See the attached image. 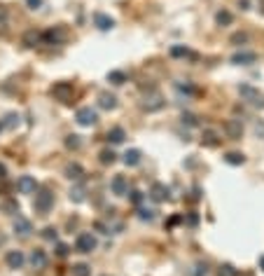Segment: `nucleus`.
<instances>
[{"label": "nucleus", "instance_id": "obj_44", "mask_svg": "<svg viewBox=\"0 0 264 276\" xmlns=\"http://www.w3.org/2000/svg\"><path fill=\"white\" fill-rule=\"evenodd\" d=\"M5 176H7V169H5V164H0V181H2Z\"/></svg>", "mask_w": 264, "mask_h": 276}, {"label": "nucleus", "instance_id": "obj_14", "mask_svg": "<svg viewBox=\"0 0 264 276\" xmlns=\"http://www.w3.org/2000/svg\"><path fill=\"white\" fill-rule=\"evenodd\" d=\"M31 265L35 267V269H44V267H47V253L40 251V248H35L31 253Z\"/></svg>", "mask_w": 264, "mask_h": 276}, {"label": "nucleus", "instance_id": "obj_30", "mask_svg": "<svg viewBox=\"0 0 264 276\" xmlns=\"http://www.w3.org/2000/svg\"><path fill=\"white\" fill-rule=\"evenodd\" d=\"M7 26H10V17H7V10H5V7H0V33L7 31Z\"/></svg>", "mask_w": 264, "mask_h": 276}, {"label": "nucleus", "instance_id": "obj_5", "mask_svg": "<svg viewBox=\"0 0 264 276\" xmlns=\"http://www.w3.org/2000/svg\"><path fill=\"white\" fill-rule=\"evenodd\" d=\"M75 248H77L80 253H91L96 248V236L91 232H82L77 236V241H75Z\"/></svg>", "mask_w": 264, "mask_h": 276}, {"label": "nucleus", "instance_id": "obj_39", "mask_svg": "<svg viewBox=\"0 0 264 276\" xmlns=\"http://www.w3.org/2000/svg\"><path fill=\"white\" fill-rule=\"evenodd\" d=\"M68 251H70V248H68L66 244H56V255H59V257H66Z\"/></svg>", "mask_w": 264, "mask_h": 276}, {"label": "nucleus", "instance_id": "obj_21", "mask_svg": "<svg viewBox=\"0 0 264 276\" xmlns=\"http://www.w3.org/2000/svg\"><path fill=\"white\" fill-rule=\"evenodd\" d=\"M85 199H87L85 185H75V187H70V202L80 204V202H85Z\"/></svg>", "mask_w": 264, "mask_h": 276}, {"label": "nucleus", "instance_id": "obj_27", "mask_svg": "<svg viewBox=\"0 0 264 276\" xmlns=\"http://www.w3.org/2000/svg\"><path fill=\"white\" fill-rule=\"evenodd\" d=\"M2 127H5V129H14V127H19V115H14V113H10V115L5 117Z\"/></svg>", "mask_w": 264, "mask_h": 276}, {"label": "nucleus", "instance_id": "obj_20", "mask_svg": "<svg viewBox=\"0 0 264 276\" xmlns=\"http://www.w3.org/2000/svg\"><path fill=\"white\" fill-rule=\"evenodd\" d=\"M40 43H43V33H38V31L23 33V45H26V47H38Z\"/></svg>", "mask_w": 264, "mask_h": 276}, {"label": "nucleus", "instance_id": "obj_8", "mask_svg": "<svg viewBox=\"0 0 264 276\" xmlns=\"http://www.w3.org/2000/svg\"><path fill=\"white\" fill-rule=\"evenodd\" d=\"M110 190H112V194H117V197H127L129 181L124 178V176H115V178L110 181Z\"/></svg>", "mask_w": 264, "mask_h": 276}, {"label": "nucleus", "instance_id": "obj_42", "mask_svg": "<svg viewBox=\"0 0 264 276\" xmlns=\"http://www.w3.org/2000/svg\"><path fill=\"white\" fill-rule=\"evenodd\" d=\"M255 134H257V136H264V122H257V124H255Z\"/></svg>", "mask_w": 264, "mask_h": 276}, {"label": "nucleus", "instance_id": "obj_1", "mask_svg": "<svg viewBox=\"0 0 264 276\" xmlns=\"http://www.w3.org/2000/svg\"><path fill=\"white\" fill-rule=\"evenodd\" d=\"M54 206V194L52 190H40L35 194V202H33V208L40 213V215H47V213L52 211Z\"/></svg>", "mask_w": 264, "mask_h": 276}, {"label": "nucleus", "instance_id": "obj_34", "mask_svg": "<svg viewBox=\"0 0 264 276\" xmlns=\"http://www.w3.org/2000/svg\"><path fill=\"white\" fill-rule=\"evenodd\" d=\"M138 218H140V220H154V211H150V208H138Z\"/></svg>", "mask_w": 264, "mask_h": 276}, {"label": "nucleus", "instance_id": "obj_37", "mask_svg": "<svg viewBox=\"0 0 264 276\" xmlns=\"http://www.w3.org/2000/svg\"><path fill=\"white\" fill-rule=\"evenodd\" d=\"M190 124V127H197V117L192 115V113H182V124Z\"/></svg>", "mask_w": 264, "mask_h": 276}, {"label": "nucleus", "instance_id": "obj_18", "mask_svg": "<svg viewBox=\"0 0 264 276\" xmlns=\"http://www.w3.org/2000/svg\"><path fill=\"white\" fill-rule=\"evenodd\" d=\"M140 160H143V152H140V150H127V152H124V164H127V166H138V164H140Z\"/></svg>", "mask_w": 264, "mask_h": 276}, {"label": "nucleus", "instance_id": "obj_38", "mask_svg": "<svg viewBox=\"0 0 264 276\" xmlns=\"http://www.w3.org/2000/svg\"><path fill=\"white\" fill-rule=\"evenodd\" d=\"M26 5H28V10H43L44 0H26Z\"/></svg>", "mask_w": 264, "mask_h": 276}, {"label": "nucleus", "instance_id": "obj_19", "mask_svg": "<svg viewBox=\"0 0 264 276\" xmlns=\"http://www.w3.org/2000/svg\"><path fill=\"white\" fill-rule=\"evenodd\" d=\"M14 232L19 234V236H28V234L33 232V227L26 218H17V220H14Z\"/></svg>", "mask_w": 264, "mask_h": 276}, {"label": "nucleus", "instance_id": "obj_32", "mask_svg": "<svg viewBox=\"0 0 264 276\" xmlns=\"http://www.w3.org/2000/svg\"><path fill=\"white\" fill-rule=\"evenodd\" d=\"M127 197H129V202H131V204H136V206H138V204H140V202H143V194H140V192H138V190H131V192H127Z\"/></svg>", "mask_w": 264, "mask_h": 276}, {"label": "nucleus", "instance_id": "obj_10", "mask_svg": "<svg viewBox=\"0 0 264 276\" xmlns=\"http://www.w3.org/2000/svg\"><path fill=\"white\" fill-rule=\"evenodd\" d=\"M5 262H7V267H10V269H22L26 260H23L22 251H10V253H7V257H5Z\"/></svg>", "mask_w": 264, "mask_h": 276}, {"label": "nucleus", "instance_id": "obj_31", "mask_svg": "<svg viewBox=\"0 0 264 276\" xmlns=\"http://www.w3.org/2000/svg\"><path fill=\"white\" fill-rule=\"evenodd\" d=\"M2 211H5V213H10V215H12V213H19V204H17V202H12V199H10V202H5V204H2Z\"/></svg>", "mask_w": 264, "mask_h": 276}, {"label": "nucleus", "instance_id": "obj_36", "mask_svg": "<svg viewBox=\"0 0 264 276\" xmlns=\"http://www.w3.org/2000/svg\"><path fill=\"white\" fill-rule=\"evenodd\" d=\"M220 276H236V269L232 265H220Z\"/></svg>", "mask_w": 264, "mask_h": 276}, {"label": "nucleus", "instance_id": "obj_29", "mask_svg": "<svg viewBox=\"0 0 264 276\" xmlns=\"http://www.w3.org/2000/svg\"><path fill=\"white\" fill-rule=\"evenodd\" d=\"M98 157H101V164H112V161L117 160V155L112 152V150H103Z\"/></svg>", "mask_w": 264, "mask_h": 276}, {"label": "nucleus", "instance_id": "obj_16", "mask_svg": "<svg viewBox=\"0 0 264 276\" xmlns=\"http://www.w3.org/2000/svg\"><path fill=\"white\" fill-rule=\"evenodd\" d=\"M124 138H127V134H124V129L122 127H112L110 131H108V143H112V145L124 143Z\"/></svg>", "mask_w": 264, "mask_h": 276}, {"label": "nucleus", "instance_id": "obj_6", "mask_svg": "<svg viewBox=\"0 0 264 276\" xmlns=\"http://www.w3.org/2000/svg\"><path fill=\"white\" fill-rule=\"evenodd\" d=\"M169 197H171V192H169V187H166L164 183H154V185L150 187V199H152V202L161 204V202H166Z\"/></svg>", "mask_w": 264, "mask_h": 276}, {"label": "nucleus", "instance_id": "obj_24", "mask_svg": "<svg viewBox=\"0 0 264 276\" xmlns=\"http://www.w3.org/2000/svg\"><path fill=\"white\" fill-rule=\"evenodd\" d=\"M224 161L232 164V166H241L243 161H245V157H243L241 152H227V155H224Z\"/></svg>", "mask_w": 264, "mask_h": 276}, {"label": "nucleus", "instance_id": "obj_11", "mask_svg": "<svg viewBox=\"0 0 264 276\" xmlns=\"http://www.w3.org/2000/svg\"><path fill=\"white\" fill-rule=\"evenodd\" d=\"M257 61V54L255 52H236L232 56V64H239V66H248V64H255Z\"/></svg>", "mask_w": 264, "mask_h": 276}, {"label": "nucleus", "instance_id": "obj_12", "mask_svg": "<svg viewBox=\"0 0 264 276\" xmlns=\"http://www.w3.org/2000/svg\"><path fill=\"white\" fill-rule=\"evenodd\" d=\"M161 108H164V98L159 94L150 96V98L143 101V110H148V113H154V110H161Z\"/></svg>", "mask_w": 264, "mask_h": 276}, {"label": "nucleus", "instance_id": "obj_43", "mask_svg": "<svg viewBox=\"0 0 264 276\" xmlns=\"http://www.w3.org/2000/svg\"><path fill=\"white\" fill-rule=\"evenodd\" d=\"M187 223H190V225H197V223H199V218H197V213H190V215H187Z\"/></svg>", "mask_w": 264, "mask_h": 276}, {"label": "nucleus", "instance_id": "obj_46", "mask_svg": "<svg viewBox=\"0 0 264 276\" xmlns=\"http://www.w3.org/2000/svg\"><path fill=\"white\" fill-rule=\"evenodd\" d=\"M2 129H5V127H2V119H0V131H2Z\"/></svg>", "mask_w": 264, "mask_h": 276}, {"label": "nucleus", "instance_id": "obj_25", "mask_svg": "<svg viewBox=\"0 0 264 276\" xmlns=\"http://www.w3.org/2000/svg\"><path fill=\"white\" fill-rule=\"evenodd\" d=\"M73 276H91V267L87 262H77L73 265Z\"/></svg>", "mask_w": 264, "mask_h": 276}, {"label": "nucleus", "instance_id": "obj_4", "mask_svg": "<svg viewBox=\"0 0 264 276\" xmlns=\"http://www.w3.org/2000/svg\"><path fill=\"white\" fill-rule=\"evenodd\" d=\"M52 96L56 101L68 103V101L73 98V85H70V82H56V85L52 87Z\"/></svg>", "mask_w": 264, "mask_h": 276}, {"label": "nucleus", "instance_id": "obj_45", "mask_svg": "<svg viewBox=\"0 0 264 276\" xmlns=\"http://www.w3.org/2000/svg\"><path fill=\"white\" fill-rule=\"evenodd\" d=\"M260 267H262V269H264V255H262V257H260Z\"/></svg>", "mask_w": 264, "mask_h": 276}, {"label": "nucleus", "instance_id": "obj_17", "mask_svg": "<svg viewBox=\"0 0 264 276\" xmlns=\"http://www.w3.org/2000/svg\"><path fill=\"white\" fill-rule=\"evenodd\" d=\"M82 176H85V169L80 166V164H68L66 166V178H70V181H82Z\"/></svg>", "mask_w": 264, "mask_h": 276}, {"label": "nucleus", "instance_id": "obj_3", "mask_svg": "<svg viewBox=\"0 0 264 276\" xmlns=\"http://www.w3.org/2000/svg\"><path fill=\"white\" fill-rule=\"evenodd\" d=\"M66 38H68V31H66L64 26H54V28L43 33L44 45H61V43H66Z\"/></svg>", "mask_w": 264, "mask_h": 276}, {"label": "nucleus", "instance_id": "obj_13", "mask_svg": "<svg viewBox=\"0 0 264 276\" xmlns=\"http://www.w3.org/2000/svg\"><path fill=\"white\" fill-rule=\"evenodd\" d=\"M98 106L103 108V110H115V108H117V96L115 94H108V92L98 94Z\"/></svg>", "mask_w": 264, "mask_h": 276}, {"label": "nucleus", "instance_id": "obj_15", "mask_svg": "<svg viewBox=\"0 0 264 276\" xmlns=\"http://www.w3.org/2000/svg\"><path fill=\"white\" fill-rule=\"evenodd\" d=\"M224 129H227V134H229V138H241V134H243V124H241V119H229V122L224 124Z\"/></svg>", "mask_w": 264, "mask_h": 276}, {"label": "nucleus", "instance_id": "obj_40", "mask_svg": "<svg viewBox=\"0 0 264 276\" xmlns=\"http://www.w3.org/2000/svg\"><path fill=\"white\" fill-rule=\"evenodd\" d=\"M245 40H248V35H245V33H236V35L232 38L234 45H241V43H245Z\"/></svg>", "mask_w": 264, "mask_h": 276}, {"label": "nucleus", "instance_id": "obj_33", "mask_svg": "<svg viewBox=\"0 0 264 276\" xmlns=\"http://www.w3.org/2000/svg\"><path fill=\"white\" fill-rule=\"evenodd\" d=\"M43 236L47 239V241H56V236H59V232H56L54 227H44V230H43Z\"/></svg>", "mask_w": 264, "mask_h": 276}, {"label": "nucleus", "instance_id": "obj_26", "mask_svg": "<svg viewBox=\"0 0 264 276\" xmlns=\"http://www.w3.org/2000/svg\"><path fill=\"white\" fill-rule=\"evenodd\" d=\"M232 12H227V10H220L218 12V14H215V22L220 23V26H229V23H232Z\"/></svg>", "mask_w": 264, "mask_h": 276}, {"label": "nucleus", "instance_id": "obj_7", "mask_svg": "<svg viewBox=\"0 0 264 276\" xmlns=\"http://www.w3.org/2000/svg\"><path fill=\"white\" fill-rule=\"evenodd\" d=\"M17 187H19L22 194H35V192H38V183H35L33 176H22V178L17 181Z\"/></svg>", "mask_w": 264, "mask_h": 276}, {"label": "nucleus", "instance_id": "obj_35", "mask_svg": "<svg viewBox=\"0 0 264 276\" xmlns=\"http://www.w3.org/2000/svg\"><path fill=\"white\" fill-rule=\"evenodd\" d=\"M241 94H243V96H248V98H253V101L257 98V96H260V94H257V92L253 89V87H248V85H243V87H241Z\"/></svg>", "mask_w": 264, "mask_h": 276}, {"label": "nucleus", "instance_id": "obj_9", "mask_svg": "<svg viewBox=\"0 0 264 276\" xmlns=\"http://www.w3.org/2000/svg\"><path fill=\"white\" fill-rule=\"evenodd\" d=\"M94 26L98 28V31H110V28L115 26V19L108 17V14H103V12H96L94 14Z\"/></svg>", "mask_w": 264, "mask_h": 276}, {"label": "nucleus", "instance_id": "obj_41", "mask_svg": "<svg viewBox=\"0 0 264 276\" xmlns=\"http://www.w3.org/2000/svg\"><path fill=\"white\" fill-rule=\"evenodd\" d=\"M171 54H173V56H187V47H173Z\"/></svg>", "mask_w": 264, "mask_h": 276}, {"label": "nucleus", "instance_id": "obj_2", "mask_svg": "<svg viewBox=\"0 0 264 276\" xmlns=\"http://www.w3.org/2000/svg\"><path fill=\"white\" fill-rule=\"evenodd\" d=\"M75 122L80 124V127H94L96 122H98V115H96V110L94 108H80L77 113H75Z\"/></svg>", "mask_w": 264, "mask_h": 276}, {"label": "nucleus", "instance_id": "obj_23", "mask_svg": "<svg viewBox=\"0 0 264 276\" xmlns=\"http://www.w3.org/2000/svg\"><path fill=\"white\" fill-rule=\"evenodd\" d=\"M108 82H110V85H124V82H127V73H122V70H110V73H108Z\"/></svg>", "mask_w": 264, "mask_h": 276}, {"label": "nucleus", "instance_id": "obj_22", "mask_svg": "<svg viewBox=\"0 0 264 276\" xmlns=\"http://www.w3.org/2000/svg\"><path fill=\"white\" fill-rule=\"evenodd\" d=\"M201 143L203 145H208V148H215L218 143H220V136L213 131V129H208V131H203V138H201Z\"/></svg>", "mask_w": 264, "mask_h": 276}, {"label": "nucleus", "instance_id": "obj_28", "mask_svg": "<svg viewBox=\"0 0 264 276\" xmlns=\"http://www.w3.org/2000/svg\"><path fill=\"white\" fill-rule=\"evenodd\" d=\"M80 145H82V143H80V136H75V134L66 136V148H68V150H77Z\"/></svg>", "mask_w": 264, "mask_h": 276}]
</instances>
